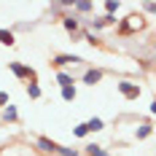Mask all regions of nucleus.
I'll return each instance as SVG.
<instances>
[{
  "label": "nucleus",
  "instance_id": "obj_12",
  "mask_svg": "<svg viewBox=\"0 0 156 156\" xmlns=\"http://www.w3.org/2000/svg\"><path fill=\"white\" fill-rule=\"evenodd\" d=\"M83 124H86V129H89V135L102 132V129H105V121H102L100 116H92V119H89V121H83Z\"/></svg>",
  "mask_w": 156,
  "mask_h": 156
},
{
  "label": "nucleus",
  "instance_id": "obj_15",
  "mask_svg": "<svg viewBox=\"0 0 156 156\" xmlns=\"http://www.w3.org/2000/svg\"><path fill=\"white\" fill-rule=\"evenodd\" d=\"M54 156H81V151L73 148V145H57V154Z\"/></svg>",
  "mask_w": 156,
  "mask_h": 156
},
{
  "label": "nucleus",
  "instance_id": "obj_26",
  "mask_svg": "<svg viewBox=\"0 0 156 156\" xmlns=\"http://www.w3.org/2000/svg\"><path fill=\"white\" fill-rule=\"evenodd\" d=\"M97 156H110V154H108V151H102V154H97Z\"/></svg>",
  "mask_w": 156,
  "mask_h": 156
},
{
  "label": "nucleus",
  "instance_id": "obj_13",
  "mask_svg": "<svg viewBox=\"0 0 156 156\" xmlns=\"http://www.w3.org/2000/svg\"><path fill=\"white\" fill-rule=\"evenodd\" d=\"M105 148L100 145V143H94V140H89L86 145H83V151H81V156H97V154H102Z\"/></svg>",
  "mask_w": 156,
  "mask_h": 156
},
{
  "label": "nucleus",
  "instance_id": "obj_7",
  "mask_svg": "<svg viewBox=\"0 0 156 156\" xmlns=\"http://www.w3.org/2000/svg\"><path fill=\"white\" fill-rule=\"evenodd\" d=\"M0 124H19V108L16 105L0 108Z\"/></svg>",
  "mask_w": 156,
  "mask_h": 156
},
{
  "label": "nucleus",
  "instance_id": "obj_20",
  "mask_svg": "<svg viewBox=\"0 0 156 156\" xmlns=\"http://www.w3.org/2000/svg\"><path fill=\"white\" fill-rule=\"evenodd\" d=\"M73 137H81V140H83V137H89V129H86V124H83V121L73 126Z\"/></svg>",
  "mask_w": 156,
  "mask_h": 156
},
{
  "label": "nucleus",
  "instance_id": "obj_24",
  "mask_svg": "<svg viewBox=\"0 0 156 156\" xmlns=\"http://www.w3.org/2000/svg\"><path fill=\"white\" fill-rule=\"evenodd\" d=\"M5 105H11V97L8 92H0V108H5Z\"/></svg>",
  "mask_w": 156,
  "mask_h": 156
},
{
  "label": "nucleus",
  "instance_id": "obj_8",
  "mask_svg": "<svg viewBox=\"0 0 156 156\" xmlns=\"http://www.w3.org/2000/svg\"><path fill=\"white\" fill-rule=\"evenodd\" d=\"M59 22H62V27L67 30V35H73V32L81 30V19H78L76 14H65V16H59Z\"/></svg>",
  "mask_w": 156,
  "mask_h": 156
},
{
  "label": "nucleus",
  "instance_id": "obj_22",
  "mask_svg": "<svg viewBox=\"0 0 156 156\" xmlns=\"http://www.w3.org/2000/svg\"><path fill=\"white\" fill-rule=\"evenodd\" d=\"M100 16H102V24L105 27H116V22H119L116 16H108V14H100Z\"/></svg>",
  "mask_w": 156,
  "mask_h": 156
},
{
  "label": "nucleus",
  "instance_id": "obj_3",
  "mask_svg": "<svg viewBox=\"0 0 156 156\" xmlns=\"http://www.w3.org/2000/svg\"><path fill=\"white\" fill-rule=\"evenodd\" d=\"M51 65H54V70H73V67L86 65V59L78 57V54H54L51 57Z\"/></svg>",
  "mask_w": 156,
  "mask_h": 156
},
{
  "label": "nucleus",
  "instance_id": "obj_1",
  "mask_svg": "<svg viewBox=\"0 0 156 156\" xmlns=\"http://www.w3.org/2000/svg\"><path fill=\"white\" fill-rule=\"evenodd\" d=\"M148 27V19L143 14H137V11H132V14H126L124 19H119L116 22V32L121 35V38H129V35H137V32H143Z\"/></svg>",
  "mask_w": 156,
  "mask_h": 156
},
{
  "label": "nucleus",
  "instance_id": "obj_11",
  "mask_svg": "<svg viewBox=\"0 0 156 156\" xmlns=\"http://www.w3.org/2000/svg\"><path fill=\"white\" fill-rule=\"evenodd\" d=\"M57 83H59V89L76 86V73L73 70H57Z\"/></svg>",
  "mask_w": 156,
  "mask_h": 156
},
{
  "label": "nucleus",
  "instance_id": "obj_6",
  "mask_svg": "<svg viewBox=\"0 0 156 156\" xmlns=\"http://www.w3.org/2000/svg\"><path fill=\"white\" fill-rule=\"evenodd\" d=\"M102 78H105L102 67H83L81 70V83H86V86H97Z\"/></svg>",
  "mask_w": 156,
  "mask_h": 156
},
{
  "label": "nucleus",
  "instance_id": "obj_4",
  "mask_svg": "<svg viewBox=\"0 0 156 156\" xmlns=\"http://www.w3.org/2000/svg\"><path fill=\"white\" fill-rule=\"evenodd\" d=\"M8 70L14 73L19 81H30V83H38V70L35 67H30V65H24V62H8Z\"/></svg>",
  "mask_w": 156,
  "mask_h": 156
},
{
  "label": "nucleus",
  "instance_id": "obj_10",
  "mask_svg": "<svg viewBox=\"0 0 156 156\" xmlns=\"http://www.w3.org/2000/svg\"><path fill=\"white\" fill-rule=\"evenodd\" d=\"M154 135V124H151V119L148 121H140V124L135 126V140H148Z\"/></svg>",
  "mask_w": 156,
  "mask_h": 156
},
{
  "label": "nucleus",
  "instance_id": "obj_17",
  "mask_svg": "<svg viewBox=\"0 0 156 156\" xmlns=\"http://www.w3.org/2000/svg\"><path fill=\"white\" fill-rule=\"evenodd\" d=\"M102 8H105L108 16H116L119 11H121V3H119V0H108V3H102Z\"/></svg>",
  "mask_w": 156,
  "mask_h": 156
},
{
  "label": "nucleus",
  "instance_id": "obj_16",
  "mask_svg": "<svg viewBox=\"0 0 156 156\" xmlns=\"http://www.w3.org/2000/svg\"><path fill=\"white\" fill-rule=\"evenodd\" d=\"M0 43L3 46H16V35L11 30H0Z\"/></svg>",
  "mask_w": 156,
  "mask_h": 156
},
{
  "label": "nucleus",
  "instance_id": "obj_23",
  "mask_svg": "<svg viewBox=\"0 0 156 156\" xmlns=\"http://www.w3.org/2000/svg\"><path fill=\"white\" fill-rule=\"evenodd\" d=\"M0 156H22V151H19V148H3Z\"/></svg>",
  "mask_w": 156,
  "mask_h": 156
},
{
  "label": "nucleus",
  "instance_id": "obj_2",
  "mask_svg": "<svg viewBox=\"0 0 156 156\" xmlns=\"http://www.w3.org/2000/svg\"><path fill=\"white\" fill-rule=\"evenodd\" d=\"M116 89H119V94H121L124 100H129V102L137 100V97L143 94V86L135 81V78H119V81H116Z\"/></svg>",
  "mask_w": 156,
  "mask_h": 156
},
{
  "label": "nucleus",
  "instance_id": "obj_14",
  "mask_svg": "<svg viewBox=\"0 0 156 156\" xmlns=\"http://www.w3.org/2000/svg\"><path fill=\"white\" fill-rule=\"evenodd\" d=\"M59 94H62V100H65V102H76L78 89H76V86H65V89H59Z\"/></svg>",
  "mask_w": 156,
  "mask_h": 156
},
{
  "label": "nucleus",
  "instance_id": "obj_21",
  "mask_svg": "<svg viewBox=\"0 0 156 156\" xmlns=\"http://www.w3.org/2000/svg\"><path fill=\"white\" fill-rule=\"evenodd\" d=\"M154 11H156V3H154V0H148V3H143V14H145V16H151Z\"/></svg>",
  "mask_w": 156,
  "mask_h": 156
},
{
  "label": "nucleus",
  "instance_id": "obj_19",
  "mask_svg": "<svg viewBox=\"0 0 156 156\" xmlns=\"http://www.w3.org/2000/svg\"><path fill=\"white\" fill-rule=\"evenodd\" d=\"M81 35H83V41L86 43H92V46H100L102 43V38L97 35V32H89V30H81Z\"/></svg>",
  "mask_w": 156,
  "mask_h": 156
},
{
  "label": "nucleus",
  "instance_id": "obj_9",
  "mask_svg": "<svg viewBox=\"0 0 156 156\" xmlns=\"http://www.w3.org/2000/svg\"><path fill=\"white\" fill-rule=\"evenodd\" d=\"M76 16H86V14H92L94 11V3L92 0H73V8H70Z\"/></svg>",
  "mask_w": 156,
  "mask_h": 156
},
{
  "label": "nucleus",
  "instance_id": "obj_5",
  "mask_svg": "<svg viewBox=\"0 0 156 156\" xmlns=\"http://www.w3.org/2000/svg\"><path fill=\"white\" fill-rule=\"evenodd\" d=\"M32 145H35V151H38L41 156H54L59 143H54L51 137H46V135H38V137L32 140Z\"/></svg>",
  "mask_w": 156,
  "mask_h": 156
},
{
  "label": "nucleus",
  "instance_id": "obj_18",
  "mask_svg": "<svg viewBox=\"0 0 156 156\" xmlns=\"http://www.w3.org/2000/svg\"><path fill=\"white\" fill-rule=\"evenodd\" d=\"M27 97H30V100H41V97H43L41 83H27Z\"/></svg>",
  "mask_w": 156,
  "mask_h": 156
},
{
  "label": "nucleus",
  "instance_id": "obj_25",
  "mask_svg": "<svg viewBox=\"0 0 156 156\" xmlns=\"http://www.w3.org/2000/svg\"><path fill=\"white\" fill-rule=\"evenodd\" d=\"M70 41H73V43H81V41H83V35H81V30H78V32H73V35H70Z\"/></svg>",
  "mask_w": 156,
  "mask_h": 156
}]
</instances>
